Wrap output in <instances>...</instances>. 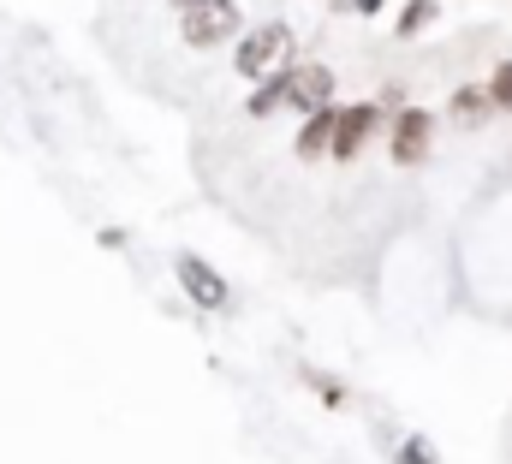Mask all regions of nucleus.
<instances>
[{"label":"nucleus","instance_id":"obj_14","mask_svg":"<svg viewBox=\"0 0 512 464\" xmlns=\"http://www.w3.org/2000/svg\"><path fill=\"white\" fill-rule=\"evenodd\" d=\"M352 6H358V12H382V0H352Z\"/></svg>","mask_w":512,"mask_h":464},{"label":"nucleus","instance_id":"obj_3","mask_svg":"<svg viewBox=\"0 0 512 464\" xmlns=\"http://www.w3.org/2000/svg\"><path fill=\"white\" fill-rule=\"evenodd\" d=\"M173 274H179V286H185V298H191L197 310L233 316V286H227V274H221L215 262H203L197 250H179V256H173Z\"/></svg>","mask_w":512,"mask_h":464},{"label":"nucleus","instance_id":"obj_7","mask_svg":"<svg viewBox=\"0 0 512 464\" xmlns=\"http://www.w3.org/2000/svg\"><path fill=\"white\" fill-rule=\"evenodd\" d=\"M334 119H340V108H322V114H310L304 125H298V161H322L328 149H334Z\"/></svg>","mask_w":512,"mask_h":464},{"label":"nucleus","instance_id":"obj_9","mask_svg":"<svg viewBox=\"0 0 512 464\" xmlns=\"http://www.w3.org/2000/svg\"><path fill=\"white\" fill-rule=\"evenodd\" d=\"M292 66H298V60H292ZM292 66H286V72H292ZM286 72H274V78H262V84H256L251 102H245V114H251V119H274L280 108H286Z\"/></svg>","mask_w":512,"mask_h":464},{"label":"nucleus","instance_id":"obj_13","mask_svg":"<svg viewBox=\"0 0 512 464\" xmlns=\"http://www.w3.org/2000/svg\"><path fill=\"white\" fill-rule=\"evenodd\" d=\"M399 464H435V453L423 441H399Z\"/></svg>","mask_w":512,"mask_h":464},{"label":"nucleus","instance_id":"obj_5","mask_svg":"<svg viewBox=\"0 0 512 464\" xmlns=\"http://www.w3.org/2000/svg\"><path fill=\"white\" fill-rule=\"evenodd\" d=\"M429 143H435V114H429V108H399V114H393L387 155H393L399 167H417V161L429 155Z\"/></svg>","mask_w":512,"mask_h":464},{"label":"nucleus","instance_id":"obj_1","mask_svg":"<svg viewBox=\"0 0 512 464\" xmlns=\"http://www.w3.org/2000/svg\"><path fill=\"white\" fill-rule=\"evenodd\" d=\"M292 48H298V36H292V24H280V18H268V24H251L245 36H239V48H233V72L239 78H274V72H286L292 66Z\"/></svg>","mask_w":512,"mask_h":464},{"label":"nucleus","instance_id":"obj_8","mask_svg":"<svg viewBox=\"0 0 512 464\" xmlns=\"http://www.w3.org/2000/svg\"><path fill=\"white\" fill-rule=\"evenodd\" d=\"M447 114H453V125H483V119L495 114V102H489L483 84H459L453 102H447Z\"/></svg>","mask_w":512,"mask_h":464},{"label":"nucleus","instance_id":"obj_4","mask_svg":"<svg viewBox=\"0 0 512 464\" xmlns=\"http://www.w3.org/2000/svg\"><path fill=\"white\" fill-rule=\"evenodd\" d=\"M286 108H298V114H322V108H334V66H322V60H298L292 72H286Z\"/></svg>","mask_w":512,"mask_h":464},{"label":"nucleus","instance_id":"obj_2","mask_svg":"<svg viewBox=\"0 0 512 464\" xmlns=\"http://www.w3.org/2000/svg\"><path fill=\"white\" fill-rule=\"evenodd\" d=\"M179 36H185V48L209 54V48H221V42L245 36V6H239V0H209V6H191V12H179Z\"/></svg>","mask_w":512,"mask_h":464},{"label":"nucleus","instance_id":"obj_12","mask_svg":"<svg viewBox=\"0 0 512 464\" xmlns=\"http://www.w3.org/2000/svg\"><path fill=\"white\" fill-rule=\"evenodd\" d=\"M304 381H310V387L322 393V405H346V387H340L334 375H316V369H304Z\"/></svg>","mask_w":512,"mask_h":464},{"label":"nucleus","instance_id":"obj_11","mask_svg":"<svg viewBox=\"0 0 512 464\" xmlns=\"http://www.w3.org/2000/svg\"><path fill=\"white\" fill-rule=\"evenodd\" d=\"M483 90H489L495 114H512V60H501V66H495V78H489Z\"/></svg>","mask_w":512,"mask_h":464},{"label":"nucleus","instance_id":"obj_10","mask_svg":"<svg viewBox=\"0 0 512 464\" xmlns=\"http://www.w3.org/2000/svg\"><path fill=\"white\" fill-rule=\"evenodd\" d=\"M435 0H405V12H399V36H417V30H429L435 24Z\"/></svg>","mask_w":512,"mask_h":464},{"label":"nucleus","instance_id":"obj_6","mask_svg":"<svg viewBox=\"0 0 512 464\" xmlns=\"http://www.w3.org/2000/svg\"><path fill=\"white\" fill-rule=\"evenodd\" d=\"M376 119H382V108L376 102H346L340 108V119H334V161H358L364 155V143H370V131H376Z\"/></svg>","mask_w":512,"mask_h":464},{"label":"nucleus","instance_id":"obj_15","mask_svg":"<svg viewBox=\"0 0 512 464\" xmlns=\"http://www.w3.org/2000/svg\"><path fill=\"white\" fill-rule=\"evenodd\" d=\"M191 6H209V0H173V12H191Z\"/></svg>","mask_w":512,"mask_h":464}]
</instances>
